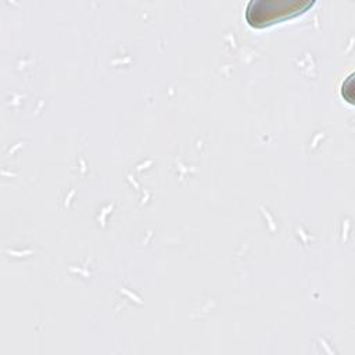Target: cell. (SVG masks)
<instances>
[{
    "instance_id": "obj_1",
    "label": "cell",
    "mask_w": 355,
    "mask_h": 355,
    "mask_svg": "<svg viewBox=\"0 0 355 355\" xmlns=\"http://www.w3.org/2000/svg\"><path fill=\"white\" fill-rule=\"evenodd\" d=\"M309 0H251L245 10V19L251 26L262 28L306 10Z\"/></svg>"
}]
</instances>
